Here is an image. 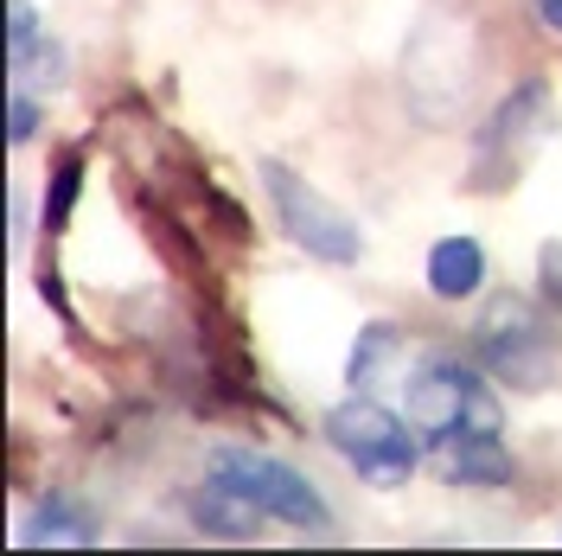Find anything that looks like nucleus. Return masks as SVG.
<instances>
[{
    "label": "nucleus",
    "instance_id": "nucleus-15",
    "mask_svg": "<svg viewBox=\"0 0 562 556\" xmlns=\"http://www.w3.org/2000/svg\"><path fill=\"white\" fill-rule=\"evenodd\" d=\"M537 20H543L550 33H562V0H537Z\"/></svg>",
    "mask_w": 562,
    "mask_h": 556
},
{
    "label": "nucleus",
    "instance_id": "nucleus-14",
    "mask_svg": "<svg viewBox=\"0 0 562 556\" xmlns=\"http://www.w3.org/2000/svg\"><path fill=\"white\" fill-rule=\"evenodd\" d=\"M537 281H543V301L562 308V244H543V256H537Z\"/></svg>",
    "mask_w": 562,
    "mask_h": 556
},
{
    "label": "nucleus",
    "instance_id": "nucleus-8",
    "mask_svg": "<svg viewBox=\"0 0 562 556\" xmlns=\"http://www.w3.org/2000/svg\"><path fill=\"white\" fill-rule=\"evenodd\" d=\"M26 524H33V531H20V544H65V551H83V544L103 537V531H97V512H90L83 499H70V492H38Z\"/></svg>",
    "mask_w": 562,
    "mask_h": 556
},
{
    "label": "nucleus",
    "instance_id": "nucleus-6",
    "mask_svg": "<svg viewBox=\"0 0 562 556\" xmlns=\"http://www.w3.org/2000/svg\"><path fill=\"white\" fill-rule=\"evenodd\" d=\"M543 129H550V84H518L480 129V167L486 174H518V160L530 154V141Z\"/></svg>",
    "mask_w": 562,
    "mask_h": 556
},
{
    "label": "nucleus",
    "instance_id": "nucleus-13",
    "mask_svg": "<svg viewBox=\"0 0 562 556\" xmlns=\"http://www.w3.org/2000/svg\"><path fill=\"white\" fill-rule=\"evenodd\" d=\"M7 115H13V122H7V141H13V147H26V141H33V129H38V103L26 97V90H13Z\"/></svg>",
    "mask_w": 562,
    "mask_h": 556
},
{
    "label": "nucleus",
    "instance_id": "nucleus-7",
    "mask_svg": "<svg viewBox=\"0 0 562 556\" xmlns=\"http://www.w3.org/2000/svg\"><path fill=\"white\" fill-rule=\"evenodd\" d=\"M428 460L448 487H505L512 480V454L498 435H441V442H428Z\"/></svg>",
    "mask_w": 562,
    "mask_h": 556
},
{
    "label": "nucleus",
    "instance_id": "nucleus-4",
    "mask_svg": "<svg viewBox=\"0 0 562 556\" xmlns=\"http://www.w3.org/2000/svg\"><path fill=\"white\" fill-rule=\"evenodd\" d=\"M473 352L492 378L505 383H543L550 358H557V333L550 313H537L525 294H492L486 313L473 320Z\"/></svg>",
    "mask_w": 562,
    "mask_h": 556
},
{
    "label": "nucleus",
    "instance_id": "nucleus-5",
    "mask_svg": "<svg viewBox=\"0 0 562 556\" xmlns=\"http://www.w3.org/2000/svg\"><path fill=\"white\" fill-rule=\"evenodd\" d=\"M262 186H269V205H276L281 231L294 237V244L319 256V263H358L364 256V237H358V224H351L346 205H333L319 186H307L301 174H288L281 160H262Z\"/></svg>",
    "mask_w": 562,
    "mask_h": 556
},
{
    "label": "nucleus",
    "instance_id": "nucleus-11",
    "mask_svg": "<svg viewBox=\"0 0 562 556\" xmlns=\"http://www.w3.org/2000/svg\"><path fill=\"white\" fill-rule=\"evenodd\" d=\"M186 512H192V524L199 531H211V537H256V505H244L231 487H217V480H199V492L186 499Z\"/></svg>",
    "mask_w": 562,
    "mask_h": 556
},
{
    "label": "nucleus",
    "instance_id": "nucleus-1",
    "mask_svg": "<svg viewBox=\"0 0 562 556\" xmlns=\"http://www.w3.org/2000/svg\"><path fill=\"white\" fill-rule=\"evenodd\" d=\"M205 480L231 487L244 505H256L262 519L294 524V531H307V537H326V524H333V512H326V499L314 492V480H307L301 467L276 460V454H262V448H237V442H231V448H211Z\"/></svg>",
    "mask_w": 562,
    "mask_h": 556
},
{
    "label": "nucleus",
    "instance_id": "nucleus-3",
    "mask_svg": "<svg viewBox=\"0 0 562 556\" xmlns=\"http://www.w3.org/2000/svg\"><path fill=\"white\" fill-rule=\"evenodd\" d=\"M403 416L416 422L422 442H441V435H498L505 410L473 365L422 358V371H409V390H403Z\"/></svg>",
    "mask_w": 562,
    "mask_h": 556
},
{
    "label": "nucleus",
    "instance_id": "nucleus-10",
    "mask_svg": "<svg viewBox=\"0 0 562 556\" xmlns=\"http://www.w3.org/2000/svg\"><path fill=\"white\" fill-rule=\"evenodd\" d=\"M396 365H403V333H396L390 320H371V326L351 340V358H346L351 397H371L384 378H396Z\"/></svg>",
    "mask_w": 562,
    "mask_h": 556
},
{
    "label": "nucleus",
    "instance_id": "nucleus-9",
    "mask_svg": "<svg viewBox=\"0 0 562 556\" xmlns=\"http://www.w3.org/2000/svg\"><path fill=\"white\" fill-rule=\"evenodd\" d=\"M486 288V249L473 237H441L428 249V294L435 301H467Z\"/></svg>",
    "mask_w": 562,
    "mask_h": 556
},
{
    "label": "nucleus",
    "instance_id": "nucleus-12",
    "mask_svg": "<svg viewBox=\"0 0 562 556\" xmlns=\"http://www.w3.org/2000/svg\"><path fill=\"white\" fill-rule=\"evenodd\" d=\"M77 186H83V160H77V154H58V174H52V192H45V224H52V231L70 224Z\"/></svg>",
    "mask_w": 562,
    "mask_h": 556
},
{
    "label": "nucleus",
    "instance_id": "nucleus-2",
    "mask_svg": "<svg viewBox=\"0 0 562 556\" xmlns=\"http://www.w3.org/2000/svg\"><path fill=\"white\" fill-rule=\"evenodd\" d=\"M326 442H333V454L346 460L364 487H403V480L416 474L422 448H428V442L416 435V422L384 410L378 397H351V403H339V410L326 416Z\"/></svg>",
    "mask_w": 562,
    "mask_h": 556
}]
</instances>
